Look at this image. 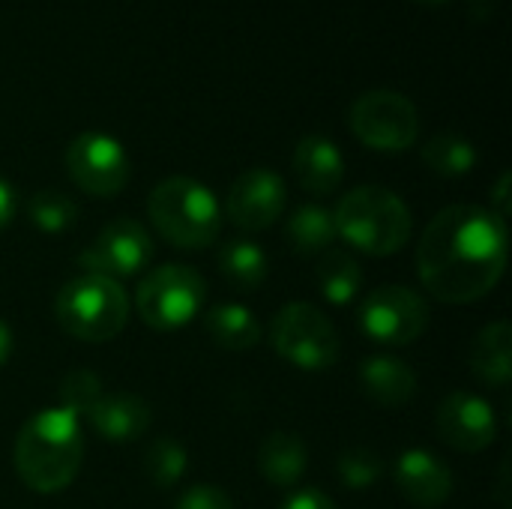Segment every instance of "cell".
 <instances>
[{"mask_svg": "<svg viewBox=\"0 0 512 509\" xmlns=\"http://www.w3.org/2000/svg\"><path fill=\"white\" fill-rule=\"evenodd\" d=\"M27 216L30 222L45 231V234H63L75 225L78 219V204L72 201V195L60 192V189H42L30 198L27 204Z\"/></svg>", "mask_w": 512, "mask_h": 509, "instance_id": "obj_25", "label": "cell"}, {"mask_svg": "<svg viewBox=\"0 0 512 509\" xmlns=\"http://www.w3.org/2000/svg\"><path fill=\"white\" fill-rule=\"evenodd\" d=\"M336 474L342 480V486L360 492V489H372L381 477H384V459L375 450L366 447H351L339 456L336 462Z\"/></svg>", "mask_w": 512, "mask_h": 509, "instance_id": "obj_27", "label": "cell"}, {"mask_svg": "<svg viewBox=\"0 0 512 509\" xmlns=\"http://www.w3.org/2000/svg\"><path fill=\"white\" fill-rule=\"evenodd\" d=\"M186 468H189L186 447L174 438H156L144 456V474L159 489L177 486L186 477Z\"/></svg>", "mask_w": 512, "mask_h": 509, "instance_id": "obj_26", "label": "cell"}, {"mask_svg": "<svg viewBox=\"0 0 512 509\" xmlns=\"http://www.w3.org/2000/svg\"><path fill=\"white\" fill-rule=\"evenodd\" d=\"M333 222L345 243L375 258L405 249L414 231L408 204L384 186H357L345 192L333 210Z\"/></svg>", "mask_w": 512, "mask_h": 509, "instance_id": "obj_3", "label": "cell"}, {"mask_svg": "<svg viewBox=\"0 0 512 509\" xmlns=\"http://www.w3.org/2000/svg\"><path fill=\"white\" fill-rule=\"evenodd\" d=\"M12 357V330L0 321V366Z\"/></svg>", "mask_w": 512, "mask_h": 509, "instance_id": "obj_33", "label": "cell"}, {"mask_svg": "<svg viewBox=\"0 0 512 509\" xmlns=\"http://www.w3.org/2000/svg\"><path fill=\"white\" fill-rule=\"evenodd\" d=\"M360 387L372 402L384 408H399L417 393V375L405 360L378 354L360 363Z\"/></svg>", "mask_w": 512, "mask_h": 509, "instance_id": "obj_17", "label": "cell"}, {"mask_svg": "<svg viewBox=\"0 0 512 509\" xmlns=\"http://www.w3.org/2000/svg\"><path fill=\"white\" fill-rule=\"evenodd\" d=\"M285 201L288 189L276 171L249 168L231 183L225 213L243 231H267L285 213Z\"/></svg>", "mask_w": 512, "mask_h": 509, "instance_id": "obj_12", "label": "cell"}, {"mask_svg": "<svg viewBox=\"0 0 512 509\" xmlns=\"http://www.w3.org/2000/svg\"><path fill=\"white\" fill-rule=\"evenodd\" d=\"M471 372L492 387H507L512 381V327L507 321H495L483 327L471 345Z\"/></svg>", "mask_w": 512, "mask_h": 509, "instance_id": "obj_19", "label": "cell"}, {"mask_svg": "<svg viewBox=\"0 0 512 509\" xmlns=\"http://www.w3.org/2000/svg\"><path fill=\"white\" fill-rule=\"evenodd\" d=\"M153 261V237L147 228L135 219H114L108 222L96 240L78 255V264L84 273L108 276V279H126L141 273Z\"/></svg>", "mask_w": 512, "mask_h": 509, "instance_id": "obj_11", "label": "cell"}, {"mask_svg": "<svg viewBox=\"0 0 512 509\" xmlns=\"http://www.w3.org/2000/svg\"><path fill=\"white\" fill-rule=\"evenodd\" d=\"M273 351L306 372H324L339 363L342 342L333 321L312 303H288L270 324Z\"/></svg>", "mask_w": 512, "mask_h": 509, "instance_id": "obj_7", "label": "cell"}, {"mask_svg": "<svg viewBox=\"0 0 512 509\" xmlns=\"http://www.w3.org/2000/svg\"><path fill=\"white\" fill-rule=\"evenodd\" d=\"M54 318L72 339L111 342L129 321V297L117 279L81 273L57 291Z\"/></svg>", "mask_w": 512, "mask_h": 509, "instance_id": "obj_5", "label": "cell"}, {"mask_svg": "<svg viewBox=\"0 0 512 509\" xmlns=\"http://www.w3.org/2000/svg\"><path fill=\"white\" fill-rule=\"evenodd\" d=\"M294 177L309 195H330L345 177L342 150L324 135H306L294 147Z\"/></svg>", "mask_w": 512, "mask_h": 509, "instance_id": "obj_16", "label": "cell"}, {"mask_svg": "<svg viewBox=\"0 0 512 509\" xmlns=\"http://www.w3.org/2000/svg\"><path fill=\"white\" fill-rule=\"evenodd\" d=\"M309 465V453L300 435L294 432H273L258 450L261 477L276 489H294Z\"/></svg>", "mask_w": 512, "mask_h": 509, "instance_id": "obj_18", "label": "cell"}, {"mask_svg": "<svg viewBox=\"0 0 512 509\" xmlns=\"http://www.w3.org/2000/svg\"><path fill=\"white\" fill-rule=\"evenodd\" d=\"M204 330L213 339V345L225 351H249L261 342V324L252 309L240 303H222L207 312Z\"/></svg>", "mask_w": 512, "mask_h": 509, "instance_id": "obj_20", "label": "cell"}, {"mask_svg": "<svg viewBox=\"0 0 512 509\" xmlns=\"http://www.w3.org/2000/svg\"><path fill=\"white\" fill-rule=\"evenodd\" d=\"M399 492L420 509H438L453 495V471L432 450L411 447L393 465Z\"/></svg>", "mask_w": 512, "mask_h": 509, "instance_id": "obj_14", "label": "cell"}, {"mask_svg": "<svg viewBox=\"0 0 512 509\" xmlns=\"http://www.w3.org/2000/svg\"><path fill=\"white\" fill-rule=\"evenodd\" d=\"M348 123L357 141L378 153H402L414 147L420 135L417 105L396 90H369L357 96Z\"/></svg>", "mask_w": 512, "mask_h": 509, "instance_id": "obj_8", "label": "cell"}, {"mask_svg": "<svg viewBox=\"0 0 512 509\" xmlns=\"http://www.w3.org/2000/svg\"><path fill=\"white\" fill-rule=\"evenodd\" d=\"M15 216V189L0 177V231L12 222Z\"/></svg>", "mask_w": 512, "mask_h": 509, "instance_id": "obj_32", "label": "cell"}, {"mask_svg": "<svg viewBox=\"0 0 512 509\" xmlns=\"http://www.w3.org/2000/svg\"><path fill=\"white\" fill-rule=\"evenodd\" d=\"M423 162L441 177H465L477 165V150L456 132H438L423 147Z\"/></svg>", "mask_w": 512, "mask_h": 509, "instance_id": "obj_24", "label": "cell"}, {"mask_svg": "<svg viewBox=\"0 0 512 509\" xmlns=\"http://www.w3.org/2000/svg\"><path fill=\"white\" fill-rule=\"evenodd\" d=\"M219 270L237 291H258L267 282V252L252 240H228L219 249Z\"/></svg>", "mask_w": 512, "mask_h": 509, "instance_id": "obj_22", "label": "cell"}, {"mask_svg": "<svg viewBox=\"0 0 512 509\" xmlns=\"http://www.w3.org/2000/svg\"><path fill=\"white\" fill-rule=\"evenodd\" d=\"M93 432L111 444L138 441L150 429V405L135 393H105L87 414Z\"/></svg>", "mask_w": 512, "mask_h": 509, "instance_id": "obj_15", "label": "cell"}, {"mask_svg": "<svg viewBox=\"0 0 512 509\" xmlns=\"http://www.w3.org/2000/svg\"><path fill=\"white\" fill-rule=\"evenodd\" d=\"M204 297L207 282L195 267L162 264L141 279L135 291V309L147 327L168 333L192 324L204 306Z\"/></svg>", "mask_w": 512, "mask_h": 509, "instance_id": "obj_6", "label": "cell"}, {"mask_svg": "<svg viewBox=\"0 0 512 509\" xmlns=\"http://www.w3.org/2000/svg\"><path fill=\"white\" fill-rule=\"evenodd\" d=\"M66 171L72 183L93 198H114L132 174L123 144L108 132H81L66 147Z\"/></svg>", "mask_w": 512, "mask_h": 509, "instance_id": "obj_10", "label": "cell"}, {"mask_svg": "<svg viewBox=\"0 0 512 509\" xmlns=\"http://www.w3.org/2000/svg\"><path fill=\"white\" fill-rule=\"evenodd\" d=\"M507 252V222L486 207L453 204L426 225L417 243V273L441 303H477L501 282Z\"/></svg>", "mask_w": 512, "mask_h": 509, "instance_id": "obj_1", "label": "cell"}, {"mask_svg": "<svg viewBox=\"0 0 512 509\" xmlns=\"http://www.w3.org/2000/svg\"><path fill=\"white\" fill-rule=\"evenodd\" d=\"M510 189H512V174L510 171H504V174L498 177V183H495V192H492V213H495L501 222H507V219H510V210H512Z\"/></svg>", "mask_w": 512, "mask_h": 509, "instance_id": "obj_31", "label": "cell"}, {"mask_svg": "<svg viewBox=\"0 0 512 509\" xmlns=\"http://www.w3.org/2000/svg\"><path fill=\"white\" fill-rule=\"evenodd\" d=\"M102 396V381L90 369H75L60 381V408L75 417H87Z\"/></svg>", "mask_w": 512, "mask_h": 509, "instance_id": "obj_28", "label": "cell"}, {"mask_svg": "<svg viewBox=\"0 0 512 509\" xmlns=\"http://www.w3.org/2000/svg\"><path fill=\"white\" fill-rule=\"evenodd\" d=\"M294 252L300 255H324L327 249H333L336 243V222H333V210L321 207V204H300L285 228Z\"/></svg>", "mask_w": 512, "mask_h": 509, "instance_id": "obj_21", "label": "cell"}, {"mask_svg": "<svg viewBox=\"0 0 512 509\" xmlns=\"http://www.w3.org/2000/svg\"><path fill=\"white\" fill-rule=\"evenodd\" d=\"M279 509H339L336 501L321 492V489H297L285 498V504Z\"/></svg>", "mask_w": 512, "mask_h": 509, "instance_id": "obj_30", "label": "cell"}, {"mask_svg": "<svg viewBox=\"0 0 512 509\" xmlns=\"http://www.w3.org/2000/svg\"><path fill=\"white\" fill-rule=\"evenodd\" d=\"M435 426H438L441 441L459 453H483L498 438L495 408L483 396L465 393V390L450 393L438 405Z\"/></svg>", "mask_w": 512, "mask_h": 509, "instance_id": "obj_13", "label": "cell"}, {"mask_svg": "<svg viewBox=\"0 0 512 509\" xmlns=\"http://www.w3.org/2000/svg\"><path fill=\"white\" fill-rule=\"evenodd\" d=\"M81 423L66 408H42L24 420L15 438V471L30 492L57 495L81 471Z\"/></svg>", "mask_w": 512, "mask_h": 509, "instance_id": "obj_2", "label": "cell"}, {"mask_svg": "<svg viewBox=\"0 0 512 509\" xmlns=\"http://www.w3.org/2000/svg\"><path fill=\"white\" fill-rule=\"evenodd\" d=\"M420 3H426V6H438V3H447V0H420Z\"/></svg>", "mask_w": 512, "mask_h": 509, "instance_id": "obj_34", "label": "cell"}, {"mask_svg": "<svg viewBox=\"0 0 512 509\" xmlns=\"http://www.w3.org/2000/svg\"><path fill=\"white\" fill-rule=\"evenodd\" d=\"M174 509H234V504H231V498L222 489L201 483V486L186 489Z\"/></svg>", "mask_w": 512, "mask_h": 509, "instance_id": "obj_29", "label": "cell"}, {"mask_svg": "<svg viewBox=\"0 0 512 509\" xmlns=\"http://www.w3.org/2000/svg\"><path fill=\"white\" fill-rule=\"evenodd\" d=\"M147 216L177 249H204L222 231L219 198L192 177H165L147 198Z\"/></svg>", "mask_w": 512, "mask_h": 509, "instance_id": "obj_4", "label": "cell"}, {"mask_svg": "<svg viewBox=\"0 0 512 509\" xmlns=\"http://www.w3.org/2000/svg\"><path fill=\"white\" fill-rule=\"evenodd\" d=\"M318 288L333 306L351 303L363 288V267L351 252L327 249L318 264Z\"/></svg>", "mask_w": 512, "mask_h": 509, "instance_id": "obj_23", "label": "cell"}, {"mask_svg": "<svg viewBox=\"0 0 512 509\" xmlns=\"http://www.w3.org/2000/svg\"><path fill=\"white\" fill-rule=\"evenodd\" d=\"M429 327V303L405 285H381L360 306V330L378 345H411Z\"/></svg>", "mask_w": 512, "mask_h": 509, "instance_id": "obj_9", "label": "cell"}]
</instances>
